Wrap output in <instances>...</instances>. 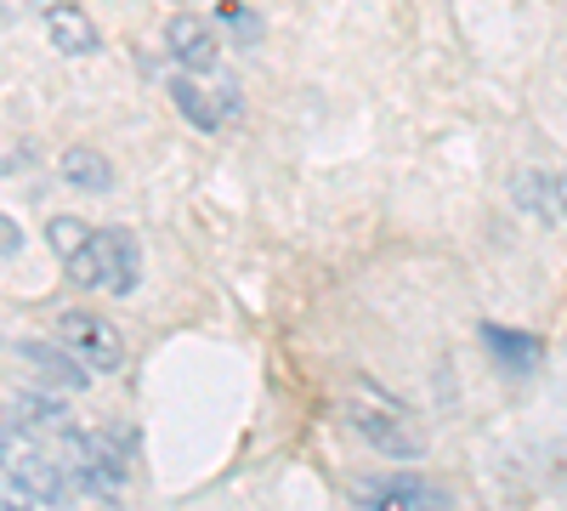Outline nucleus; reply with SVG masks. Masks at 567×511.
I'll list each match as a JSON object with an SVG mask.
<instances>
[{"instance_id":"nucleus-16","label":"nucleus","mask_w":567,"mask_h":511,"mask_svg":"<svg viewBox=\"0 0 567 511\" xmlns=\"http://www.w3.org/2000/svg\"><path fill=\"white\" fill-rule=\"evenodd\" d=\"M34 7H40V12H45V7H58V0H34Z\"/></svg>"},{"instance_id":"nucleus-5","label":"nucleus","mask_w":567,"mask_h":511,"mask_svg":"<svg viewBox=\"0 0 567 511\" xmlns=\"http://www.w3.org/2000/svg\"><path fill=\"white\" fill-rule=\"evenodd\" d=\"M358 500L363 505H374V511H443V505H454L437 483H425V478H386V483H363L358 489Z\"/></svg>"},{"instance_id":"nucleus-11","label":"nucleus","mask_w":567,"mask_h":511,"mask_svg":"<svg viewBox=\"0 0 567 511\" xmlns=\"http://www.w3.org/2000/svg\"><path fill=\"white\" fill-rule=\"evenodd\" d=\"M18 415H23V427H29L34 438H69V432H74V421H69V409H63V398H45V392H29V398L18 403Z\"/></svg>"},{"instance_id":"nucleus-14","label":"nucleus","mask_w":567,"mask_h":511,"mask_svg":"<svg viewBox=\"0 0 567 511\" xmlns=\"http://www.w3.org/2000/svg\"><path fill=\"white\" fill-rule=\"evenodd\" d=\"M23 251V227L12 216H0V256H18Z\"/></svg>"},{"instance_id":"nucleus-9","label":"nucleus","mask_w":567,"mask_h":511,"mask_svg":"<svg viewBox=\"0 0 567 511\" xmlns=\"http://www.w3.org/2000/svg\"><path fill=\"white\" fill-rule=\"evenodd\" d=\"M171 98H176V109L194 120L199 131H216L221 125V109H216V85H205V74H176V85H171Z\"/></svg>"},{"instance_id":"nucleus-15","label":"nucleus","mask_w":567,"mask_h":511,"mask_svg":"<svg viewBox=\"0 0 567 511\" xmlns=\"http://www.w3.org/2000/svg\"><path fill=\"white\" fill-rule=\"evenodd\" d=\"M556 200H561V216H567V171L556 176Z\"/></svg>"},{"instance_id":"nucleus-8","label":"nucleus","mask_w":567,"mask_h":511,"mask_svg":"<svg viewBox=\"0 0 567 511\" xmlns=\"http://www.w3.org/2000/svg\"><path fill=\"white\" fill-rule=\"evenodd\" d=\"M58 171H63L69 188H80V194H109L114 188V160L103 149H91V143H69Z\"/></svg>"},{"instance_id":"nucleus-6","label":"nucleus","mask_w":567,"mask_h":511,"mask_svg":"<svg viewBox=\"0 0 567 511\" xmlns=\"http://www.w3.org/2000/svg\"><path fill=\"white\" fill-rule=\"evenodd\" d=\"M23 358H29V369H34V376L45 381V387H52V392H80L85 381H91V369L69 352V347H45V341H23L18 347Z\"/></svg>"},{"instance_id":"nucleus-10","label":"nucleus","mask_w":567,"mask_h":511,"mask_svg":"<svg viewBox=\"0 0 567 511\" xmlns=\"http://www.w3.org/2000/svg\"><path fill=\"white\" fill-rule=\"evenodd\" d=\"M483 341L499 358V369H511V376H528V369L539 364V341L534 336H511V330H499V324H483Z\"/></svg>"},{"instance_id":"nucleus-7","label":"nucleus","mask_w":567,"mask_h":511,"mask_svg":"<svg viewBox=\"0 0 567 511\" xmlns=\"http://www.w3.org/2000/svg\"><path fill=\"white\" fill-rule=\"evenodd\" d=\"M45 34H52V45L63 58H91L103 45L97 23H91L80 7H63V0H58V7H45Z\"/></svg>"},{"instance_id":"nucleus-2","label":"nucleus","mask_w":567,"mask_h":511,"mask_svg":"<svg viewBox=\"0 0 567 511\" xmlns=\"http://www.w3.org/2000/svg\"><path fill=\"white\" fill-rule=\"evenodd\" d=\"M352 427L381 449V454H392V460H414L420 449H425V438L414 432V421H409V409L398 403V398H386L381 387H358L352 392Z\"/></svg>"},{"instance_id":"nucleus-4","label":"nucleus","mask_w":567,"mask_h":511,"mask_svg":"<svg viewBox=\"0 0 567 511\" xmlns=\"http://www.w3.org/2000/svg\"><path fill=\"white\" fill-rule=\"evenodd\" d=\"M165 45H171V58H176L187 74H210V69L221 63V40H216V29H210L199 12H176V18L165 23Z\"/></svg>"},{"instance_id":"nucleus-13","label":"nucleus","mask_w":567,"mask_h":511,"mask_svg":"<svg viewBox=\"0 0 567 511\" xmlns=\"http://www.w3.org/2000/svg\"><path fill=\"white\" fill-rule=\"evenodd\" d=\"M45 245L58 251V262H69V256H80L91 245V227L80 216H52V222H45Z\"/></svg>"},{"instance_id":"nucleus-12","label":"nucleus","mask_w":567,"mask_h":511,"mask_svg":"<svg viewBox=\"0 0 567 511\" xmlns=\"http://www.w3.org/2000/svg\"><path fill=\"white\" fill-rule=\"evenodd\" d=\"M516 205H523L528 216H539V222H561V200H556V182H545L539 171H523L516 176Z\"/></svg>"},{"instance_id":"nucleus-3","label":"nucleus","mask_w":567,"mask_h":511,"mask_svg":"<svg viewBox=\"0 0 567 511\" xmlns=\"http://www.w3.org/2000/svg\"><path fill=\"white\" fill-rule=\"evenodd\" d=\"M58 341L91 369V376H109V369L125 364V341H120V330H114L109 318L85 313V307H74V313L58 318Z\"/></svg>"},{"instance_id":"nucleus-1","label":"nucleus","mask_w":567,"mask_h":511,"mask_svg":"<svg viewBox=\"0 0 567 511\" xmlns=\"http://www.w3.org/2000/svg\"><path fill=\"white\" fill-rule=\"evenodd\" d=\"M69 278L80 290H109V296H131L136 278H142V251L125 227H103V234H91V245L80 256L63 262Z\"/></svg>"}]
</instances>
